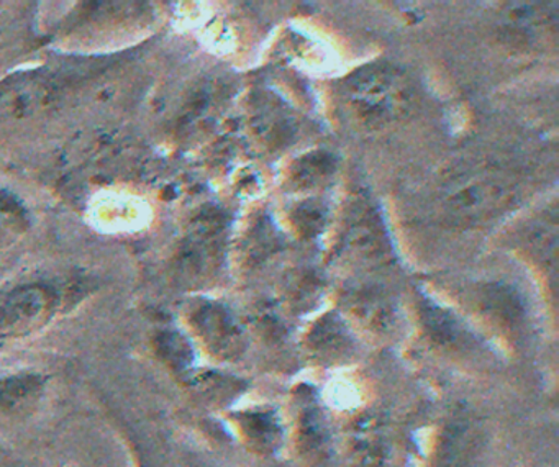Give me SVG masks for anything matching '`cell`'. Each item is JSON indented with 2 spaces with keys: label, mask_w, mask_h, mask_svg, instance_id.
I'll list each match as a JSON object with an SVG mask.
<instances>
[{
  "label": "cell",
  "mask_w": 559,
  "mask_h": 467,
  "mask_svg": "<svg viewBox=\"0 0 559 467\" xmlns=\"http://www.w3.org/2000/svg\"><path fill=\"white\" fill-rule=\"evenodd\" d=\"M84 284L61 276H31L0 289V346L31 338L83 299Z\"/></svg>",
  "instance_id": "obj_1"
},
{
  "label": "cell",
  "mask_w": 559,
  "mask_h": 467,
  "mask_svg": "<svg viewBox=\"0 0 559 467\" xmlns=\"http://www.w3.org/2000/svg\"><path fill=\"white\" fill-rule=\"evenodd\" d=\"M407 84L402 74L391 68L365 71L349 86V106L366 122H379L397 116L408 100Z\"/></svg>",
  "instance_id": "obj_2"
},
{
  "label": "cell",
  "mask_w": 559,
  "mask_h": 467,
  "mask_svg": "<svg viewBox=\"0 0 559 467\" xmlns=\"http://www.w3.org/2000/svg\"><path fill=\"white\" fill-rule=\"evenodd\" d=\"M189 326L215 358L234 359L240 355L243 338L237 320L227 307L212 300H195L186 312Z\"/></svg>",
  "instance_id": "obj_3"
},
{
  "label": "cell",
  "mask_w": 559,
  "mask_h": 467,
  "mask_svg": "<svg viewBox=\"0 0 559 467\" xmlns=\"http://www.w3.org/2000/svg\"><path fill=\"white\" fill-rule=\"evenodd\" d=\"M57 83L45 71H25L0 81V125L24 119L50 100Z\"/></svg>",
  "instance_id": "obj_4"
},
{
  "label": "cell",
  "mask_w": 559,
  "mask_h": 467,
  "mask_svg": "<svg viewBox=\"0 0 559 467\" xmlns=\"http://www.w3.org/2000/svg\"><path fill=\"white\" fill-rule=\"evenodd\" d=\"M50 379L41 372L0 374V423L32 417L47 397Z\"/></svg>",
  "instance_id": "obj_5"
},
{
  "label": "cell",
  "mask_w": 559,
  "mask_h": 467,
  "mask_svg": "<svg viewBox=\"0 0 559 467\" xmlns=\"http://www.w3.org/2000/svg\"><path fill=\"white\" fill-rule=\"evenodd\" d=\"M243 443L258 454H273L283 441V423L273 408L250 407L231 414Z\"/></svg>",
  "instance_id": "obj_6"
},
{
  "label": "cell",
  "mask_w": 559,
  "mask_h": 467,
  "mask_svg": "<svg viewBox=\"0 0 559 467\" xmlns=\"http://www.w3.org/2000/svg\"><path fill=\"white\" fill-rule=\"evenodd\" d=\"M297 441L307 459L320 460L329 451V424L319 402L304 395L297 410Z\"/></svg>",
  "instance_id": "obj_7"
},
{
  "label": "cell",
  "mask_w": 559,
  "mask_h": 467,
  "mask_svg": "<svg viewBox=\"0 0 559 467\" xmlns=\"http://www.w3.org/2000/svg\"><path fill=\"white\" fill-rule=\"evenodd\" d=\"M153 346L159 361L182 381L194 372V349L188 336L178 330H159L153 336Z\"/></svg>",
  "instance_id": "obj_8"
},
{
  "label": "cell",
  "mask_w": 559,
  "mask_h": 467,
  "mask_svg": "<svg viewBox=\"0 0 559 467\" xmlns=\"http://www.w3.org/2000/svg\"><path fill=\"white\" fill-rule=\"evenodd\" d=\"M31 227V215L24 202L11 191L0 189V248L21 240Z\"/></svg>",
  "instance_id": "obj_9"
},
{
  "label": "cell",
  "mask_w": 559,
  "mask_h": 467,
  "mask_svg": "<svg viewBox=\"0 0 559 467\" xmlns=\"http://www.w3.org/2000/svg\"><path fill=\"white\" fill-rule=\"evenodd\" d=\"M355 447L359 456L365 459L366 466H374L384 457L385 446L384 436H382L381 427L378 423L359 424L355 430ZM361 459V460H362Z\"/></svg>",
  "instance_id": "obj_10"
},
{
  "label": "cell",
  "mask_w": 559,
  "mask_h": 467,
  "mask_svg": "<svg viewBox=\"0 0 559 467\" xmlns=\"http://www.w3.org/2000/svg\"><path fill=\"white\" fill-rule=\"evenodd\" d=\"M27 47V35L21 28L0 27V81L4 80V73L17 63Z\"/></svg>",
  "instance_id": "obj_11"
},
{
  "label": "cell",
  "mask_w": 559,
  "mask_h": 467,
  "mask_svg": "<svg viewBox=\"0 0 559 467\" xmlns=\"http://www.w3.org/2000/svg\"><path fill=\"white\" fill-rule=\"evenodd\" d=\"M186 467H217V466H211V464H204V463H194V460H192V463H188V466Z\"/></svg>",
  "instance_id": "obj_12"
}]
</instances>
